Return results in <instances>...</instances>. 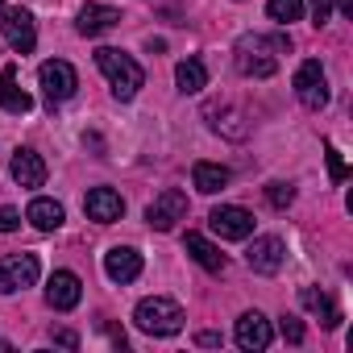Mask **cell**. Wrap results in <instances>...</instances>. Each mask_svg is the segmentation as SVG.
Wrapping results in <instances>:
<instances>
[{
  "instance_id": "26",
  "label": "cell",
  "mask_w": 353,
  "mask_h": 353,
  "mask_svg": "<svg viewBox=\"0 0 353 353\" xmlns=\"http://www.w3.org/2000/svg\"><path fill=\"white\" fill-rule=\"evenodd\" d=\"M279 332H283V341L303 345V324H299V316H283V320H279Z\"/></svg>"
},
{
  "instance_id": "31",
  "label": "cell",
  "mask_w": 353,
  "mask_h": 353,
  "mask_svg": "<svg viewBox=\"0 0 353 353\" xmlns=\"http://www.w3.org/2000/svg\"><path fill=\"white\" fill-rule=\"evenodd\" d=\"M196 341H200V345H204V349H212V345H221V332H200V336H196Z\"/></svg>"
},
{
  "instance_id": "23",
  "label": "cell",
  "mask_w": 353,
  "mask_h": 353,
  "mask_svg": "<svg viewBox=\"0 0 353 353\" xmlns=\"http://www.w3.org/2000/svg\"><path fill=\"white\" fill-rule=\"evenodd\" d=\"M299 303H303L307 312H316L324 328H336V324H341V312L332 307V299H328L324 291H316V287H303V291H299Z\"/></svg>"
},
{
  "instance_id": "7",
  "label": "cell",
  "mask_w": 353,
  "mask_h": 353,
  "mask_svg": "<svg viewBox=\"0 0 353 353\" xmlns=\"http://www.w3.org/2000/svg\"><path fill=\"white\" fill-rule=\"evenodd\" d=\"M38 254H9V258H0V291H26L38 283Z\"/></svg>"
},
{
  "instance_id": "28",
  "label": "cell",
  "mask_w": 353,
  "mask_h": 353,
  "mask_svg": "<svg viewBox=\"0 0 353 353\" xmlns=\"http://www.w3.org/2000/svg\"><path fill=\"white\" fill-rule=\"evenodd\" d=\"M21 225V212L17 208H0V233H13Z\"/></svg>"
},
{
  "instance_id": "9",
  "label": "cell",
  "mask_w": 353,
  "mask_h": 353,
  "mask_svg": "<svg viewBox=\"0 0 353 353\" xmlns=\"http://www.w3.org/2000/svg\"><path fill=\"white\" fill-rule=\"evenodd\" d=\"M83 212H88V221H96V225H112V221L125 216V200H121V192H112V188H92L88 200H83Z\"/></svg>"
},
{
  "instance_id": "17",
  "label": "cell",
  "mask_w": 353,
  "mask_h": 353,
  "mask_svg": "<svg viewBox=\"0 0 353 353\" xmlns=\"http://www.w3.org/2000/svg\"><path fill=\"white\" fill-rule=\"evenodd\" d=\"M0 108H5V112H17V117L34 108L30 92L17 83V67H5V71H0Z\"/></svg>"
},
{
  "instance_id": "14",
  "label": "cell",
  "mask_w": 353,
  "mask_h": 353,
  "mask_svg": "<svg viewBox=\"0 0 353 353\" xmlns=\"http://www.w3.org/2000/svg\"><path fill=\"white\" fill-rule=\"evenodd\" d=\"M9 174H13L17 188H42L46 183V162H42L38 150H17L13 162H9Z\"/></svg>"
},
{
  "instance_id": "13",
  "label": "cell",
  "mask_w": 353,
  "mask_h": 353,
  "mask_svg": "<svg viewBox=\"0 0 353 353\" xmlns=\"http://www.w3.org/2000/svg\"><path fill=\"white\" fill-rule=\"evenodd\" d=\"M270 341H274V328H270V320H266L262 312H245V316L237 320V345H241V349L262 353Z\"/></svg>"
},
{
  "instance_id": "4",
  "label": "cell",
  "mask_w": 353,
  "mask_h": 353,
  "mask_svg": "<svg viewBox=\"0 0 353 353\" xmlns=\"http://www.w3.org/2000/svg\"><path fill=\"white\" fill-rule=\"evenodd\" d=\"M38 83H42V92H46V100H50V104H63V100H71V96H75L79 75H75V67H71V63H63V59H46V63L38 67Z\"/></svg>"
},
{
  "instance_id": "10",
  "label": "cell",
  "mask_w": 353,
  "mask_h": 353,
  "mask_svg": "<svg viewBox=\"0 0 353 353\" xmlns=\"http://www.w3.org/2000/svg\"><path fill=\"white\" fill-rule=\"evenodd\" d=\"M283 258H287L283 237H254V245L245 250V262H250L254 274H274L283 266Z\"/></svg>"
},
{
  "instance_id": "3",
  "label": "cell",
  "mask_w": 353,
  "mask_h": 353,
  "mask_svg": "<svg viewBox=\"0 0 353 353\" xmlns=\"http://www.w3.org/2000/svg\"><path fill=\"white\" fill-rule=\"evenodd\" d=\"M133 324L141 332H150V336H174L183 328V307L174 299H166V295H150V299H141L133 307Z\"/></svg>"
},
{
  "instance_id": "32",
  "label": "cell",
  "mask_w": 353,
  "mask_h": 353,
  "mask_svg": "<svg viewBox=\"0 0 353 353\" xmlns=\"http://www.w3.org/2000/svg\"><path fill=\"white\" fill-rule=\"evenodd\" d=\"M336 9H341L345 17H353V0H336Z\"/></svg>"
},
{
  "instance_id": "18",
  "label": "cell",
  "mask_w": 353,
  "mask_h": 353,
  "mask_svg": "<svg viewBox=\"0 0 353 353\" xmlns=\"http://www.w3.org/2000/svg\"><path fill=\"white\" fill-rule=\"evenodd\" d=\"M204 117L212 121V129H216V133H225V137H233V141H241V137L250 133L245 117H241L237 108H229L225 100H221V104H208V108H204Z\"/></svg>"
},
{
  "instance_id": "5",
  "label": "cell",
  "mask_w": 353,
  "mask_h": 353,
  "mask_svg": "<svg viewBox=\"0 0 353 353\" xmlns=\"http://www.w3.org/2000/svg\"><path fill=\"white\" fill-rule=\"evenodd\" d=\"M295 96H299V104L312 108V112H320V108L328 104V75H324V67H320L316 59L299 63V71H295Z\"/></svg>"
},
{
  "instance_id": "27",
  "label": "cell",
  "mask_w": 353,
  "mask_h": 353,
  "mask_svg": "<svg viewBox=\"0 0 353 353\" xmlns=\"http://www.w3.org/2000/svg\"><path fill=\"white\" fill-rule=\"evenodd\" d=\"M307 9H312V26H316V30L328 26V17H332V0H307Z\"/></svg>"
},
{
  "instance_id": "29",
  "label": "cell",
  "mask_w": 353,
  "mask_h": 353,
  "mask_svg": "<svg viewBox=\"0 0 353 353\" xmlns=\"http://www.w3.org/2000/svg\"><path fill=\"white\" fill-rule=\"evenodd\" d=\"M328 170H332V183H341L345 179V162H341V154L328 145Z\"/></svg>"
},
{
  "instance_id": "16",
  "label": "cell",
  "mask_w": 353,
  "mask_h": 353,
  "mask_svg": "<svg viewBox=\"0 0 353 353\" xmlns=\"http://www.w3.org/2000/svg\"><path fill=\"white\" fill-rule=\"evenodd\" d=\"M104 274H108L112 283H133V279L141 274V254L129 250V245L108 250V254H104Z\"/></svg>"
},
{
  "instance_id": "11",
  "label": "cell",
  "mask_w": 353,
  "mask_h": 353,
  "mask_svg": "<svg viewBox=\"0 0 353 353\" xmlns=\"http://www.w3.org/2000/svg\"><path fill=\"white\" fill-rule=\"evenodd\" d=\"M5 38L13 46V54H30L38 46V30H34V17L26 9H5Z\"/></svg>"
},
{
  "instance_id": "24",
  "label": "cell",
  "mask_w": 353,
  "mask_h": 353,
  "mask_svg": "<svg viewBox=\"0 0 353 353\" xmlns=\"http://www.w3.org/2000/svg\"><path fill=\"white\" fill-rule=\"evenodd\" d=\"M266 13H270V21H279V26H291V21L303 17V0H270Z\"/></svg>"
},
{
  "instance_id": "2",
  "label": "cell",
  "mask_w": 353,
  "mask_h": 353,
  "mask_svg": "<svg viewBox=\"0 0 353 353\" xmlns=\"http://www.w3.org/2000/svg\"><path fill=\"white\" fill-rule=\"evenodd\" d=\"M96 67H100L104 79L112 83V96H117V100H133V96L141 92V83H145L141 63H137L133 54H125V50L100 46V50H96Z\"/></svg>"
},
{
  "instance_id": "15",
  "label": "cell",
  "mask_w": 353,
  "mask_h": 353,
  "mask_svg": "<svg viewBox=\"0 0 353 353\" xmlns=\"http://www.w3.org/2000/svg\"><path fill=\"white\" fill-rule=\"evenodd\" d=\"M117 26H121V9H112V5H83L79 21H75V30L83 38H100V34H108Z\"/></svg>"
},
{
  "instance_id": "19",
  "label": "cell",
  "mask_w": 353,
  "mask_h": 353,
  "mask_svg": "<svg viewBox=\"0 0 353 353\" xmlns=\"http://www.w3.org/2000/svg\"><path fill=\"white\" fill-rule=\"evenodd\" d=\"M229 166H221V162H196L192 166V183H196V192H204V196H216V192H225L229 188Z\"/></svg>"
},
{
  "instance_id": "20",
  "label": "cell",
  "mask_w": 353,
  "mask_h": 353,
  "mask_svg": "<svg viewBox=\"0 0 353 353\" xmlns=\"http://www.w3.org/2000/svg\"><path fill=\"white\" fill-rule=\"evenodd\" d=\"M183 250H188V254L208 270V274H221V270H225V254H221L204 233H188V237H183Z\"/></svg>"
},
{
  "instance_id": "12",
  "label": "cell",
  "mask_w": 353,
  "mask_h": 353,
  "mask_svg": "<svg viewBox=\"0 0 353 353\" xmlns=\"http://www.w3.org/2000/svg\"><path fill=\"white\" fill-rule=\"evenodd\" d=\"M79 295H83L79 274H71V270H54V274H50V283H46V303H50L54 312H71V307L79 303Z\"/></svg>"
},
{
  "instance_id": "25",
  "label": "cell",
  "mask_w": 353,
  "mask_h": 353,
  "mask_svg": "<svg viewBox=\"0 0 353 353\" xmlns=\"http://www.w3.org/2000/svg\"><path fill=\"white\" fill-rule=\"evenodd\" d=\"M266 200H270V208H291V200H295V188L291 183H266Z\"/></svg>"
},
{
  "instance_id": "6",
  "label": "cell",
  "mask_w": 353,
  "mask_h": 353,
  "mask_svg": "<svg viewBox=\"0 0 353 353\" xmlns=\"http://www.w3.org/2000/svg\"><path fill=\"white\" fill-rule=\"evenodd\" d=\"M183 216H188V196H183L179 188H166V192L145 208V221H150V229H158V233H170Z\"/></svg>"
},
{
  "instance_id": "30",
  "label": "cell",
  "mask_w": 353,
  "mask_h": 353,
  "mask_svg": "<svg viewBox=\"0 0 353 353\" xmlns=\"http://www.w3.org/2000/svg\"><path fill=\"white\" fill-rule=\"evenodd\" d=\"M54 345H63V349H79V336H75L71 328H54Z\"/></svg>"
},
{
  "instance_id": "33",
  "label": "cell",
  "mask_w": 353,
  "mask_h": 353,
  "mask_svg": "<svg viewBox=\"0 0 353 353\" xmlns=\"http://www.w3.org/2000/svg\"><path fill=\"white\" fill-rule=\"evenodd\" d=\"M0 9H5V0H0Z\"/></svg>"
},
{
  "instance_id": "1",
  "label": "cell",
  "mask_w": 353,
  "mask_h": 353,
  "mask_svg": "<svg viewBox=\"0 0 353 353\" xmlns=\"http://www.w3.org/2000/svg\"><path fill=\"white\" fill-rule=\"evenodd\" d=\"M287 50H291V38L287 34H270V38L266 34H245L233 46V63L250 79H270L279 71V59L274 54H287Z\"/></svg>"
},
{
  "instance_id": "21",
  "label": "cell",
  "mask_w": 353,
  "mask_h": 353,
  "mask_svg": "<svg viewBox=\"0 0 353 353\" xmlns=\"http://www.w3.org/2000/svg\"><path fill=\"white\" fill-rule=\"evenodd\" d=\"M26 221H30L34 229H42V233H54V229L63 225V204H59V200L38 196V200L26 208Z\"/></svg>"
},
{
  "instance_id": "22",
  "label": "cell",
  "mask_w": 353,
  "mask_h": 353,
  "mask_svg": "<svg viewBox=\"0 0 353 353\" xmlns=\"http://www.w3.org/2000/svg\"><path fill=\"white\" fill-rule=\"evenodd\" d=\"M174 83H179V92L196 96V92L208 88V67H204L200 59H183L179 67H174Z\"/></svg>"
},
{
  "instance_id": "8",
  "label": "cell",
  "mask_w": 353,
  "mask_h": 353,
  "mask_svg": "<svg viewBox=\"0 0 353 353\" xmlns=\"http://www.w3.org/2000/svg\"><path fill=\"white\" fill-rule=\"evenodd\" d=\"M208 225H212V233L225 237V241H245V237L254 233V212H245V208H237V204H221V208H212Z\"/></svg>"
}]
</instances>
